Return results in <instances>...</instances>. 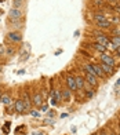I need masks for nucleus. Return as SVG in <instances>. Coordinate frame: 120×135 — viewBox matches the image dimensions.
Listing matches in <instances>:
<instances>
[{
	"label": "nucleus",
	"instance_id": "nucleus-1",
	"mask_svg": "<svg viewBox=\"0 0 120 135\" xmlns=\"http://www.w3.org/2000/svg\"><path fill=\"white\" fill-rule=\"evenodd\" d=\"M6 39L11 43H14V44H18V43L23 41V35L20 30H8L7 35H6Z\"/></svg>",
	"mask_w": 120,
	"mask_h": 135
},
{
	"label": "nucleus",
	"instance_id": "nucleus-2",
	"mask_svg": "<svg viewBox=\"0 0 120 135\" xmlns=\"http://www.w3.org/2000/svg\"><path fill=\"white\" fill-rule=\"evenodd\" d=\"M21 99H22V102H23V105H25L26 112L32 109V105H33V103H32V95L29 94L28 90H23L22 93H21Z\"/></svg>",
	"mask_w": 120,
	"mask_h": 135
},
{
	"label": "nucleus",
	"instance_id": "nucleus-3",
	"mask_svg": "<svg viewBox=\"0 0 120 135\" xmlns=\"http://www.w3.org/2000/svg\"><path fill=\"white\" fill-rule=\"evenodd\" d=\"M25 13H23L22 8H15V7H11L8 11V20H22Z\"/></svg>",
	"mask_w": 120,
	"mask_h": 135
},
{
	"label": "nucleus",
	"instance_id": "nucleus-4",
	"mask_svg": "<svg viewBox=\"0 0 120 135\" xmlns=\"http://www.w3.org/2000/svg\"><path fill=\"white\" fill-rule=\"evenodd\" d=\"M32 103H33V106L40 108L44 103V95L41 94L40 91H35L32 94Z\"/></svg>",
	"mask_w": 120,
	"mask_h": 135
},
{
	"label": "nucleus",
	"instance_id": "nucleus-5",
	"mask_svg": "<svg viewBox=\"0 0 120 135\" xmlns=\"http://www.w3.org/2000/svg\"><path fill=\"white\" fill-rule=\"evenodd\" d=\"M84 80H86V83L87 84H90L91 87H94V88H97L98 85H99V81H98V77L97 76H94V75H91V73H87V72H84Z\"/></svg>",
	"mask_w": 120,
	"mask_h": 135
},
{
	"label": "nucleus",
	"instance_id": "nucleus-6",
	"mask_svg": "<svg viewBox=\"0 0 120 135\" xmlns=\"http://www.w3.org/2000/svg\"><path fill=\"white\" fill-rule=\"evenodd\" d=\"M59 101H62L61 99V90H51V101H50V103L52 106H58Z\"/></svg>",
	"mask_w": 120,
	"mask_h": 135
},
{
	"label": "nucleus",
	"instance_id": "nucleus-7",
	"mask_svg": "<svg viewBox=\"0 0 120 135\" xmlns=\"http://www.w3.org/2000/svg\"><path fill=\"white\" fill-rule=\"evenodd\" d=\"M65 83H66V87L72 91V93H76V91H77L76 83H75V76H72L70 73H68L66 77H65Z\"/></svg>",
	"mask_w": 120,
	"mask_h": 135
},
{
	"label": "nucleus",
	"instance_id": "nucleus-8",
	"mask_svg": "<svg viewBox=\"0 0 120 135\" xmlns=\"http://www.w3.org/2000/svg\"><path fill=\"white\" fill-rule=\"evenodd\" d=\"M14 108H15V112L18 114H25L26 113V109H25V105H23L21 97L17 98V99H14Z\"/></svg>",
	"mask_w": 120,
	"mask_h": 135
},
{
	"label": "nucleus",
	"instance_id": "nucleus-9",
	"mask_svg": "<svg viewBox=\"0 0 120 135\" xmlns=\"http://www.w3.org/2000/svg\"><path fill=\"white\" fill-rule=\"evenodd\" d=\"M101 62L105 64V65H109L112 68L116 66L115 57H112V55H109V54H101Z\"/></svg>",
	"mask_w": 120,
	"mask_h": 135
},
{
	"label": "nucleus",
	"instance_id": "nucleus-10",
	"mask_svg": "<svg viewBox=\"0 0 120 135\" xmlns=\"http://www.w3.org/2000/svg\"><path fill=\"white\" fill-rule=\"evenodd\" d=\"M59 90H61V99L64 102H70V99H72V91L68 87H62Z\"/></svg>",
	"mask_w": 120,
	"mask_h": 135
},
{
	"label": "nucleus",
	"instance_id": "nucleus-11",
	"mask_svg": "<svg viewBox=\"0 0 120 135\" xmlns=\"http://www.w3.org/2000/svg\"><path fill=\"white\" fill-rule=\"evenodd\" d=\"M91 65H93V69H94V75L97 76L98 79H106V75L102 72V69H101V66H99V64H97V62H91Z\"/></svg>",
	"mask_w": 120,
	"mask_h": 135
},
{
	"label": "nucleus",
	"instance_id": "nucleus-12",
	"mask_svg": "<svg viewBox=\"0 0 120 135\" xmlns=\"http://www.w3.org/2000/svg\"><path fill=\"white\" fill-rule=\"evenodd\" d=\"M0 102H2L4 106L13 105V103H14V99H13V95H11V93H3V95H2V99H0Z\"/></svg>",
	"mask_w": 120,
	"mask_h": 135
},
{
	"label": "nucleus",
	"instance_id": "nucleus-13",
	"mask_svg": "<svg viewBox=\"0 0 120 135\" xmlns=\"http://www.w3.org/2000/svg\"><path fill=\"white\" fill-rule=\"evenodd\" d=\"M10 25H11V30H20L23 28V20H8Z\"/></svg>",
	"mask_w": 120,
	"mask_h": 135
},
{
	"label": "nucleus",
	"instance_id": "nucleus-14",
	"mask_svg": "<svg viewBox=\"0 0 120 135\" xmlns=\"http://www.w3.org/2000/svg\"><path fill=\"white\" fill-rule=\"evenodd\" d=\"M81 91L84 93L86 98H88V99H90V98H93V97L95 95V90H94V87H91V85H90V84H87V83H86L84 88H83Z\"/></svg>",
	"mask_w": 120,
	"mask_h": 135
},
{
	"label": "nucleus",
	"instance_id": "nucleus-15",
	"mask_svg": "<svg viewBox=\"0 0 120 135\" xmlns=\"http://www.w3.org/2000/svg\"><path fill=\"white\" fill-rule=\"evenodd\" d=\"M99 66H101V69H102V72L106 75V77H108V76H112L113 73H115V68H112V66H109V65H105V64H102V62H99Z\"/></svg>",
	"mask_w": 120,
	"mask_h": 135
},
{
	"label": "nucleus",
	"instance_id": "nucleus-16",
	"mask_svg": "<svg viewBox=\"0 0 120 135\" xmlns=\"http://www.w3.org/2000/svg\"><path fill=\"white\" fill-rule=\"evenodd\" d=\"M75 83H76L77 90H83V88H84V85H86L84 77H83V76H79V75H76V76H75Z\"/></svg>",
	"mask_w": 120,
	"mask_h": 135
},
{
	"label": "nucleus",
	"instance_id": "nucleus-17",
	"mask_svg": "<svg viewBox=\"0 0 120 135\" xmlns=\"http://www.w3.org/2000/svg\"><path fill=\"white\" fill-rule=\"evenodd\" d=\"M91 46H93V48H94L95 51H98V52H101V54H106V51H108V48H106L104 44L98 43V41H94Z\"/></svg>",
	"mask_w": 120,
	"mask_h": 135
},
{
	"label": "nucleus",
	"instance_id": "nucleus-18",
	"mask_svg": "<svg viewBox=\"0 0 120 135\" xmlns=\"http://www.w3.org/2000/svg\"><path fill=\"white\" fill-rule=\"evenodd\" d=\"M97 25V28L98 29H104V30H108V29H111L112 28V22L108 20V21H105V22H99V23H95Z\"/></svg>",
	"mask_w": 120,
	"mask_h": 135
},
{
	"label": "nucleus",
	"instance_id": "nucleus-19",
	"mask_svg": "<svg viewBox=\"0 0 120 135\" xmlns=\"http://www.w3.org/2000/svg\"><path fill=\"white\" fill-rule=\"evenodd\" d=\"M23 3H25V0H13V7H15V8H22Z\"/></svg>",
	"mask_w": 120,
	"mask_h": 135
},
{
	"label": "nucleus",
	"instance_id": "nucleus-20",
	"mask_svg": "<svg viewBox=\"0 0 120 135\" xmlns=\"http://www.w3.org/2000/svg\"><path fill=\"white\" fill-rule=\"evenodd\" d=\"M113 44H115L116 47H119L120 46V36H112V39H109Z\"/></svg>",
	"mask_w": 120,
	"mask_h": 135
},
{
	"label": "nucleus",
	"instance_id": "nucleus-21",
	"mask_svg": "<svg viewBox=\"0 0 120 135\" xmlns=\"http://www.w3.org/2000/svg\"><path fill=\"white\" fill-rule=\"evenodd\" d=\"M14 112H15L14 105H8V106H6V113H7V114H13Z\"/></svg>",
	"mask_w": 120,
	"mask_h": 135
},
{
	"label": "nucleus",
	"instance_id": "nucleus-22",
	"mask_svg": "<svg viewBox=\"0 0 120 135\" xmlns=\"http://www.w3.org/2000/svg\"><path fill=\"white\" fill-rule=\"evenodd\" d=\"M112 36H120V25H117L112 29Z\"/></svg>",
	"mask_w": 120,
	"mask_h": 135
},
{
	"label": "nucleus",
	"instance_id": "nucleus-23",
	"mask_svg": "<svg viewBox=\"0 0 120 135\" xmlns=\"http://www.w3.org/2000/svg\"><path fill=\"white\" fill-rule=\"evenodd\" d=\"M10 124H11L10 121H6V124L3 126V131H4V134H8V132H10Z\"/></svg>",
	"mask_w": 120,
	"mask_h": 135
},
{
	"label": "nucleus",
	"instance_id": "nucleus-24",
	"mask_svg": "<svg viewBox=\"0 0 120 135\" xmlns=\"http://www.w3.org/2000/svg\"><path fill=\"white\" fill-rule=\"evenodd\" d=\"M79 54L84 55V58H87V59H90V58H91V54H90V52H87V51H84L83 48H81V50H79Z\"/></svg>",
	"mask_w": 120,
	"mask_h": 135
},
{
	"label": "nucleus",
	"instance_id": "nucleus-25",
	"mask_svg": "<svg viewBox=\"0 0 120 135\" xmlns=\"http://www.w3.org/2000/svg\"><path fill=\"white\" fill-rule=\"evenodd\" d=\"M6 55H14L15 54V50L13 47H8V48H6V52H4Z\"/></svg>",
	"mask_w": 120,
	"mask_h": 135
},
{
	"label": "nucleus",
	"instance_id": "nucleus-26",
	"mask_svg": "<svg viewBox=\"0 0 120 135\" xmlns=\"http://www.w3.org/2000/svg\"><path fill=\"white\" fill-rule=\"evenodd\" d=\"M94 6H97V7H104L105 2L104 0H94Z\"/></svg>",
	"mask_w": 120,
	"mask_h": 135
},
{
	"label": "nucleus",
	"instance_id": "nucleus-27",
	"mask_svg": "<svg viewBox=\"0 0 120 135\" xmlns=\"http://www.w3.org/2000/svg\"><path fill=\"white\" fill-rule=\"evenodd\" d=\"M39 109H40V112H44V113H46L47 110H49V103H47V102H44L43 105H41V106L39 108Z\"/></svg>",
	"mask_w": 120,
	"mask_h": 135
},
{
	"label": "nucleus",
	"instance_id": "nucleus-28",
	"mask_svg": "<svg viewBox=\"0 0 120 135\" xmlns=\"http://www.w3.org/2000/svg\"><path fill=\"white\" fill-rule=\"evenodd\" d=\"M29 113H31V116H33V117H39V116H40L39 110H36V109H31V110H29Z\"/></svg>",
	"mask_w": 120,
	"mask_h": 135
},
{
	"label": "nucleus",
	"instance_id": "nucleus-29",
	"mask_svg": "<svg viewBox=\"0 0 120 135\" xmlns=\"http://www.w3.org/2000/svg\"><path fill=\"white\" fill-rule=\"evenodd\" d=\"M97 135H109V134L106 132V130H105V128H101V130L97 132Z\"/></svg>",
	"mask_w": 120,
	"mask_h": 135
},
{
	"label": "nucleus",
	"instance_id": "nucleus-30",
	"mask_svg": "<svg viewBox=\"0 0 120 135\" xmlns=\"http://www.w3.org/2000/svg\"><path fill=\"white\" fill-rule=\"evenodd\" d=\"M4 52H6V47L3 44H0V57H3Z\"/></svg>",
	"mask_w": 120,
	"mask_h": 135
},
{
	"label": "nucleus",
	"instance_id": "nucleus-31",
	"mask_svg": "<svg viewBox=\"0 0 120 135\" xmlns=\"http://www.w3.org/2000/svg\"><path fill=\"white\" fill-rule=\"evenodd\" d=\"M115 55H116V57L117 58H120V46L116 48V50H115Z\"/></svg>",
	"mask_w": 120,
	"mask_h": 135
},
{
	"label": "nucleus",
	"instance_id": "nucleus-32",
	"mask_svg": "<svg viewBox=\"0 0 120 135\" xmlns=\"http://www.w3.org/2000/svg\"><path fill=\"white\" fill-rule=\"evenodd\" d=\"M112 10H115V11H116L117 14H120V4H119V6H116V7H113Z\"/></svg>",
	"mask_w": 120,
	"mask_h": 135
},
{
	"label": "nucleus",
	"instance_id": "nucleus-33",
	"mask_svg": "<svg viewBox=\"0 0 120 135\" xmlns=\"http://www.w3.org/2000/svg\"><path fill=\"white\" fill-rule=\"evenodd\" d=\"M61 52H62V50H57V51H55V55H59Z\"/></svg>",
	"mask_w": 120,
	"mask_h": 135
},
{
	"label": "nucleus",
	"instance_id": "nucleus-34",
	"mask_svg": "<svg viewBox=\"0 0 120 135\" xmlns=\"http://www.w3.org/2000/svg\"><path fill=\"white\" fill-rule=\"evenodd\" d=\"M32 135H46V134H41V132H33Z\"/></svg>",
	"mask_w": 120,
	"mask_h": 135
},
{
	"label": "nucleus",
	"instance_id": "nucleus-35",
	"mask_svg": "<svg viewBox=\"0 0 120 135\" xmlns=\"http://www.w3.org/2000/svg\"><path fill=\"white\" fill-rule=\"evenodd\" d=\"M2 95H3V90L0 88V99H2Z\"/></svg>",
	"mask_w": 120,
	"mask_h": 135
},
{
	"label": "nucleus",
	"instance_id": "nucleus-36",
	"mask_svg": "<svg viewBox=\"0 0 120 135\" xmlns=\"http://www.w3.org/2000/svg\"><path fill=\"white\" fill-rule=\"evenodd\" d=\"M108 134H109V135H117L116 132H113V131H112V132H108Z\"/></svg>",
	"mask_w": 120,
	"mask_h": 135
},
{
	"label": "nucleus",
	"instance_id": "nucleus-37",
	"mask_svg": "<svg viewBox=\"0 0 120 135\" xmlns=\"http://www.w3.org/2000/svg\"><path fill=\"white\" fill-rule=\"evenodd\" d=\"M117 127H119V131H120V121L117 123Z\"/></svg>",
	"mask_w": 120,
	"mask_h": 135
},
{
	"label": "nucleus",
	"instance_id": "nucleus-38",
	"mask_svg": "<svg viewBox=\"0 0 120 135\" xmlns=\"http://www.w3.org/2000/svg\"><path fill=\"white\" fill-rule=\"evenodd\" d=\"M116 85H120V80H117V83H116Z\"/></svg>",
	"mask_w": 120,
	"mask_h": 135
},
{
	"label": "nucleus",
	"instance_id": "nucleus-39",
	"mask_svg": "<svg viewBox=\"0 0 120 135\" xmlns=\"http://www.w3.org/2000/svg\"><path fill=\"white\" fill-rule=\"evenodd\" d=\"M90 135H97V132H94V134H90Z\"/></svg>",
	"mask_w": 120,
	"mask_h": 135
},
{
	"label": "nucleus",
	"instance_id": "nucleus-40",
	"mask_svg": "<svg viewBox=\"0 0 120 135\" xmlns=\"http://www.w3.org/2000/svg\"><path fill=\"white\" fill-rule=\"evenodd\" d=\"M0 72H2V68H0Z\"/></svg>",
	"mask_w": 120,
	"mask_h": 135
},
{
	"label": "nucleus",
	"instance_id": "nucleus-41",
	"mask_svg": "<svg viewBox=\"0 0 120 135\" xmlns=\"http://www.w3.org/2000/svg\"><path fill=\"white\" fill-rule=\"evenodd\" d=\"M117 2H120V0H117Z\"/></svg>",
	"mask_w": 120,
	"mask_h": 135
}]
</instances>
